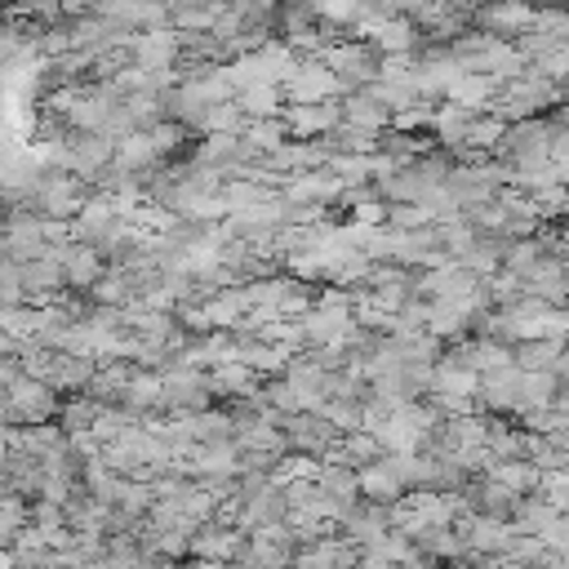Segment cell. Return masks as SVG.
Masks as SVG:
<instances>
[{"label": "cell", "instance_id": "6da1fadb", "mask_svg": "<svg viewBox=\"0 0 569 569\" xmlns=\"http://www.w3.org/2000/svg\"><path fill=\"white\" fill-rule=\"evenodd\" d=\"M84 204H89V191L76 173H44L36 196L27 200V209H40V218H49V222H67Z\"/></svg>", "mask_w": 569, "mask_h": 569}, {"label": "cell", "instance_id": "7a4b0ae2", "mask_svg": "<svg viewBox=\"0 0 569 569\" xmlns=\"http://www.w3.org/2000/svg\"><path fill=\"white\" fill-rule=\"evenodd\" d=\"M49 413H58V396L49 382H36V378H13L4 387V418L18 422V427H40Z\"/></svg>", "mask_w": 569, "mask_h": 569}, {"label": "cell", "instance_id": "3957f363", "mask_svg": "<svg viewBox=\"0 0 569 569\" xmlns=\"http://www.w3.org/2000/svg\"><path fill=\"white\" fill-rule=\"evenodd\" d=\"M342 84H338V76L316 58V62H298V71H293V80L284 84V93L293 98V107H316V102H329L333 93H338Z\"/></svg>", "mask_w": 569, "mask_h": 569}, {"label": "cell", "instance_id": "277c9868", "mask_svg": "<svg viewBox=\"0 0 569 569\" xmlns=\"http://www.w3.org/2000/svg\"><path fill=\"white\" fill-rule=\"evenodd\" d=\"M325 67L338 76V84H369L378 76V58L369 44H333L325 49Z\"/></svg>", "mask_w": 569, "mask_h": 569}, {"label": "cell", "instance_id": "5b68a950", "mask_svg": "<svg viewBox=\"0 0 569 569\" xmlns=\"http://www.w3.org/2000/svg\"><path fill=\"white\" fill-rule=\"evenodd\" d=\"M58 267H62V284L71 289H93L107 276V258L93 244H62Z\"/></svg>", "mask_w": 569, "mask_h": 569}, {"label": "cell", "instance_id": "8992f818", "mask_svg": "<svg viewBox=\"0 0 569 569\" xmlns=\"http://www.w3.org/2000/svg\"><path fill=\"white\" fill-rule=\"evenodd\" d=\"M18 280H22V298L36 307V302H58V289H62V267L49 262V258H31L18 267Z\"/></svg>", "mask_w": 569, "mask_h": 569}, {"label": "cell", "instance_id": "52a82bcc", "mask_svg": "<svg viewBox=\"0 0 569 569\" xmlns=\"http://www.w3.org/2000/svg\"><path fill=\"white\" fill-rule=\"evenodd\" d=\"M342 120V107L333 102H316V107H284V133L293 138H316L325 129H333Z\"/></svg>", "mask_w": 569, "mask_h": 569}, {"label": "cell", "instance_id": "ba28073f", "mask_svg": "<svg viewBox=\"0 0 569 569\" xmlns=\"http://www.w3.org/2000/svg\"><path fill=\"white\" fill-rule=\"evenodd\" d=\"M93 373H98V360L93 356H62V351H53V365H49V387L53 391H80V387H89L93 382Z\"/></svg>", "mask_w": 569, "mask_h": 569}, {"label": "cell", "instance_id": "9c48e42d", "mask_svg": "<svg viewBox=\"0 0 569 569\" xmlns=\"http://www.w3.org/2000/svg\"><path fill=\"white\" fill-rule=\"evenodd\" d=\"M356 480H360V493H365V498H373V502H396V498L405 493V485H400V476H396L391 458H378V462L360 467V471H356Z\"/></svg>", "mask_w": 569, "mask_h": 569}, {"label": "cell", "instance_id": "30bf717a", "mask_svg": "<svg viewBox=\"0 0 569 569\" xmlns=\"http://www.w3.org/2000/svg\"><path fill=\"white\" fill-rule=\"evenodd\" d=\"M191 547H196L204 560H227V556H240V551H244V533H240V529H227V525H209L204 533L191 538Z\"/></svg>", "mask_w": 569, "mask_h": 569}, {"label": "cell", "instance_id": "8fae6325", "mask_svg": "<svg viewBox=\"0 0 569 569\" xmlns=\"http://www.w3.org/2000/svg\"><path fill=\"white\" fill-rule=\"evenodd\" d=\"M40 325H44L40 307H0V333H9L13 342H36Z\"/></svg>", "mask_w": 569, "mask_h": 569}, {"label": "cell", "instance_id": "7c38bea8", "mask_svg": "<svg viewBox=\"0 0 569 569\" xmlns=\"http://www.w3.org/2000/svg\"><path fill=\"white\" fill-rule=\"evenodd\" d=\"M27 525H31V507H27L18 493L0 489V547H13Z\"/></svg>", "mask_w": 569, "mask_h": 569}, {"label": "cell", "instance_id": "4fadbf2b", "mask_svg": "<svg viewBox=\"0 0 569 569\" xmlns=\"http://www.w3.org/2000/svg\"><path fill=\"white\" fill-rule=\"evenodd\" d=\"M89 293H93V302H102V307H111V311H116V307L133 302L138 284H133V276H129V271H120V267H116V271H107Z\"/></svg>", "mask_w": 569, "mask_h": 569}, {"label": "cell", "instance_id": "5bb4252c", "mask_svg": "<svg viewBox=\"0 0 569 569\" xmlns=\"http://www.w3.org/2000/svg\"><path fill=\"white\" fill-rule=\"evenodd\" d=\"M338 187H342V182H338L333 173H298V178L289 182V200H293V204H302V200H329Z\"/></svg>", "mask_w": 569, "mask_h": 569}, {"label": "cell", "instance_id": "9a60e30c", "mask_svg": "<svg viewBox=\"0 0 569 569\" xmlns=\"http://www.w3.org/2000/svg\"><path fill=\"white\" fill-rule=\"evenodd\" d=\"M151 160H156V147H151L147 129H142V133H124V138L116 142V164H120V169H142V164H151Z\"/></svg>", "mask_w": 569, "mask_h": 569}, {"label": "cell", "instance_id": "2e32d148", "mask_svg": "<svg viewBox=\"0 0 569 569\" xmlns=\"http://www.w3.org/2000/svg\"><path fill=\"white\" fill-rule=\"evenodd\" d=\"M209 391L249 396V391H253V369H244L240 360H231V365H218V369H213V378H209Z\"/></svg>", "mask_w": 569, "mask_h": 569}, {"label": "cell", "instance_id": "e0dca14e", "mask_svg": "<svg viewBox=\"0 0 569 569\" xmlns=\"http://www.w3.org/2000/svg\"><path fill=\"white\" fill-rule=\"evenodd\" d=\"M124 405L129 409H156V405H164V382L160 378H142V373H133L129 378V387H124Z\"/></svg>", "mask_w": 569, "mask_h": 569}, {"label": "cell", "instance_id": "ac0fdd59", "mask_svg": "<svg viewBox=\"0 0 569 569\" xmlns=\"http://www.w3.org/2000/svg\"><path fill=\"white\" fill-rule=\"evenodd\" d=\"M98 400L93 396H80V400H71V405H62V431L67 436H84L89 427H93V418H98Z\"/></svg>", "mask_w": 569, "mask_h": 569}, {"label": "cell", "instance_id": "d6986e66", "mask_svg": "<svg viewBox=\"0 0 569 569\" xmlns=\"http://www.w3.org/2000/svg\"><path fill=\"white\" fill-rule=\"evenodd\" d=\"M200 160H204V164L240 160V138H231V133H209V142L200 147Z\"/></svg>", "mask_w": 569, "mask_h": 569}, {"label": "cell", "instance_id": "ffe728a7", "mask_svg": "<svg viewBox=\"0 0 569 569\" xmlns=\"http://www.w3.org/2000/svg\"><path fill=\"white\" fill-rule=\"evenodd\" d=\"M173 18L182 22V27H213L218 18H222V9L213 4V9H173Z\"/></svg>", "mask_w": 569, "mask_h": 569}, {"label": "cell", "instance_id": "44dd1931", "mask_svg": "<svg viewBox=\"0 0 569 569\" xmlns=\"http://www.w3.org/2000/svg\"><path fill=\"white\" fill-rule=\"evenodd\" d=\"M147 138H151V147H156V151H169V147H178V142H182V129H178L173 120H164V124L147 129Z\"/></svg>", "mask_w": 569, "mask_h": 569}, {"label": "cell", "instance_id": "7402d4cb", "mask_svg": "<svg viewBox=\"0 0 569 569\" xmlns=\"http://www.w3.org/2000/svg\"><path fill=\"white\" fill-rule=\"evenodd\" d=\"M382 218H387V209H382L378 200H360V204H356V227H365V231H369V227H378Z\"/></svg>", "mask_w": 569, "mask_h": 569}, {"label": "cell", "instance_id": "603a6c76", "mask_svg": "<svg viewBox=\"0 0 569 569\" xmlns=\"http://www.w3.org/2000/svg\"><path fill=\"white\" fill-rule=\"evenodd\" d=\"M427 120H431L427 107H405V111H396V124H400V129H413V124H427Z\"/></svg>", "mask_w": 569, "mask_h": 569}, {"label": "cell", "instance_id": "cb8c5ba5", "mask_svg": "<svg viewBox=\"0 0 569 569\" xmlns=\"http://www.w3.org/2000/svg\"><path fill=\"white\" fill-rule=\"evenodd\" d=\"M0 569H18V560H13V551H9V547H0Z\"/></svg>", "mask_w": 569, "mask_h": 569}, {"label": "cell", "instance_id": "d4e9b609", "mask_svg": "<svg viewBox=\"0 0 569 569\" xmlns=\"http://www.w3.org/2000/svg\"><path fill=\"white\" fill-rule=\"evenodd\" d=\"M0 204H4V196H0Z\"/></svg>", "mask_w": 569, "mask_h": 569}]
</instances>
